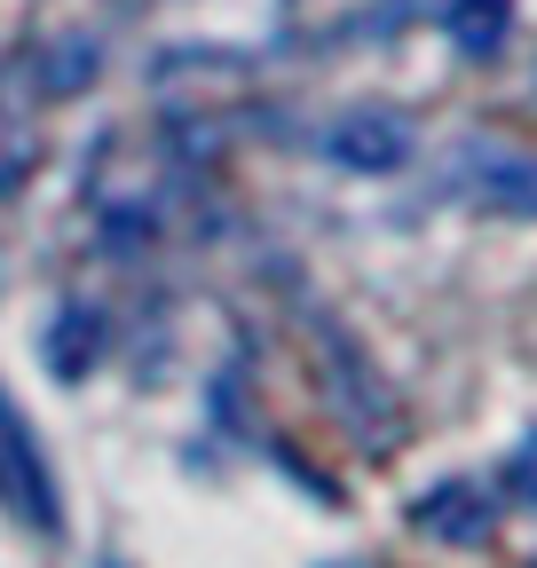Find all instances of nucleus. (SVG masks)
I'll list each match as a JSON object with an SVG mask.
<instances>
[{
	"instance_id": "nucleus-1",
	"label": "nucleus",
	"mask_w": 537,
	"mask_h": 568,
	"mask_svg": "<svg viewBox=\"0 0 537 568\" xmlns=\"http://www.w3.org/2000/svg\"><path fill=\"white\" fill-rule=\"evenodd\" d=\"M0 514H9L24 537H63V489L55 466L32 435V418L17 410V395L0 387Z\"/></svg>"
},
{
	"instance_id": "nucleus-2",
	"label": "nucleus",
	"mask_w": 537,
	"mask_h": 568,
	"mask_svg": "<svg viewBox=\"0 0 537 568\" xmlns=\"http://www.w3.org/2000/svg\"><path fill=\"white\" fill-rule=\"evenodd\" d=\"M324 151H332V166L395 174L403 159L419 151V142H412V119H395V111H356V119H341V126L324 134Z\"/></svg>"
},
{
	"instance_id": "nucleus-3",
	"label": "nucleus",
	"mask_w": 537,
	"mask_h": 568,
	"mask_svg": "<svg viewBox=\"0 0 537 568\" xmlns=\"http://www.w3.org/2000/svg\"><path fill=\"white\" fill-rule=\"evenodd\" d=\"M490 497H483V481H435L427 497H412V529H427V537H443V545H483L490 537Z\"/></svg>"
},
{
	"instance_id": "nucleus-4",
	"label": "nucleus",
	"mask_w": 537,
	"mask_h": 568,
	"mask_svg": "<svg viewBox=\"0 0 537 568\" xmlns=\"http://www.w3.org/2000/svg\"><path fill=\"white\" fill-rule=\"evenodd\" d=\"M40 355H48V372H55V379H88V372L103 364V308H88V301L55 308Z\"/></svg>"
},
{
	"instance_id": "nucleus-5",
	"label": "nucleus",
	"mask_w": 537,
	"mask_h": 568,
	"mask_svg": "<svg viewBox=\"0 0 537 568\" xmlns=\"http://www.w3.org/2000/svg\"><path fill=\"white\" fill-rule=\"evenodd\" d=\"M506 0H450V40L466 48V55H490L498 40H506Z\"/></svg>"
},
{
	"instance_id": "nucleus-6",
	"label": "nucleus",
	"mask_w": 537,
	"mask_h": 568,
	"mask_svg": "<svg viewBox=\"0 0 537 568\" xmlns=\"http://www.w3.org/2000/svg\"><path fill=\"white\" fill-rule=\"evenodd\" d=\"M506 481H514L521 497H537V435H529V443L514 450V474H506Z\"/></svg>"
},
{
	"instance_id": "nucleus-7",
	"label": "nucleus",
	"mask_w": 537,
	"mask_h": 568,
	"mask_svg": "<svg viewBox=\"0 0 537 568\" xmlns=\"http://www.w3.org/2000/svg\"><path fill=\"white\" fill-rule=\"evenodd\" d=\"M95 568H126V560H95Z\"/></svg>"
},
{
	"instance_id": "nucleus-8",
	"label": "nucleus",
	"mask_w": 537,
	"mask_h": 568,
	"mask_svg": "<svg viewBox=\"0 0 537 568\" xmlns=\"http://www.w3.org/2000/svg\"><path fill=\"white\" fill-rule=\"evenodd\" d=\"M332 568H348V560H332Z\"/></svg>"
}]
</instances>
